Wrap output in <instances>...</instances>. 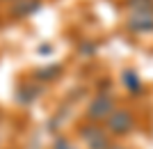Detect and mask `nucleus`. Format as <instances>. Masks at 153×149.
I'll return each mask as SVG.
<instances>
[{"label": "nucleus", "instance_id": "1", "mask_svg": "<svg viewBox=\"0 0 153 149\" xmlns=\"http://www.w3.org/2000/svg\"><path fill=\"white\" fill-rule=\"evenodd\" d=\"M112 112H114V101H112V97H108L105 92L96 94V97L91 99L89 108H87V115H89L91 119H108Z\"/></svg>", "mask_w": 153, "mask_h": 149}, {"label": "nucleus", "instance_id": "2", "mask_svg": "<svg viewBox=\"0 0 153 149\" xmlns=\"http://www.w3.org/2000/svg\"><path fill=\"white\" fill-rule=\"evenodd\" d=\"M135 126V117L130 110H114L108 117V129L114 133V136H123Z\"/></svg>", "mask_w": 153, "mask_h": 149}, {"label": "nucleus", "instance_id": "3", "mask_svg": "<svg viewBox=\"0 0 153 149\" xmlns=\"http://www.w3.org/2000/svg\"><path fill=\"white\" fill-rule=\"evenodd\" d=\"M82 138H85V142L89 145V149H110L108 147V136L101 129H96V126L82 129Z\"/></svg>", "mask_w": 153, "mask_h": 149}, {"label": "nucleus", "instance_id": "4", "mask_svg": "<svg viewBox=\"0 0 153 149\" xmlns=\"http://www.w3.org/2000/svg\"><path fill=\"white\" fill-rule=\"evenodd\" d=\"M128 30L133 32H151L153 30V16L149 14H135L128 19Z\"/></svg>", "mask_w": 153, "mask_h": 149}, {"label": "nucleus", "instance_id": "5", "mask_svg": "<svg viewBox=\"0 0 153 149\" xmlns=\"http://www.w3.org/2000/svg\"><path fill=\"white\" fill-rule=\"evenodd\" d=\"M41 7V0H19L14 5V14L16 16H30Z\"/></svg>", "mask_w": 153, "mask_h": 149}, {"label": "nucleus", "instance_id": "6", "mask_svg": "<svg viewBox=\"0 0 153 149\" xmlns=\"http://www.w3.org/2000/svg\"><path fill=\"white\" fill-rule=\"evenodd\" d=\"M39 90L34 87V85H23V87H19V92H16V101L19 103H32L34 99H37Z\"/></svg>", "mask_w": 153, "mask_h": 149}, {"label": "nucleus", "instance_id": "7", "mask_svg": "<svg viewBox=\"0 0 153 149\" xmlns=\"http://www.w3.org/2000/svg\"><path fill=\"white\" fill-rule=\"evenodd\" d=\"M126 2L135 14H149V16H153V0H126Z\"/></svg>", "mask_w": 153, "mask_h": 149}, {"label": "nucleus", "instance_id": "8", "mask_svg": "<svg viewBox=\"0 0 153 149\" xmlns=\"http://www.w3.org/2000/svg\"><path fill=\"white\" fill-rule=\"evenodd\" d=\"M121 76H123V85H126L133 94H137V92H140V78H137V73H135L133 69H128V71H123Z\"/></svg>", "mask_w": 153, "mask_h": 149}, {"label": "nucleus", "instance_id": "9", "mask_svg": "<svg viewBox=\"0 0 153 149\" xmlns=\"http://www.w3.org/2000/svg\"><path fill=\"white\" fill-rule=\"evenodd\" d=\"M57 73H62V67H46V69H39L37 71V78L39 80H53V78H57Z\"/></svg>", "mask_w": 153, "mask_h": 149}, {"label": "nucleus", "instance_id": "10", "mask_svg": "<svg viewBox=\"0 0 153 149\" xmlns=\"http://www.w3.org/2000/svg\"><path fill=\"white\" fill-rule=\"evenodd\" d=\"M53 149H76V147H73V145H71L69 140H64V138H59V140H55Z\"/></svg>", "mask_w": 153, "mask_h": 149}, {"label": "nucleus", "instance_id": "11", "mask_svg": "<svg viewBox=\"0 0 153 149\" xmlns=\"http://www.w3.org/2000/svg\"><path fill=\"white\" fill-rule=\"evenodd\" d=\"M94 51H96V44H89V41L80 44V53H82V55H91Z\"/></svg>", "mask_w": 153, "mask_h": 149}, {"label": "nucleus", "instance_id": "12", "mask_svg": "<svg viewBox=\"0 0 153 149\" xmlns=\"http://www.w3.org/2000/svg\"><path fill=\"white\" fill-rule=\"evenodd\" d=\"M110 149H126V147H110Z\"/></svg>", "mask_w": 153, "mask_h": 149}]
</instances>
